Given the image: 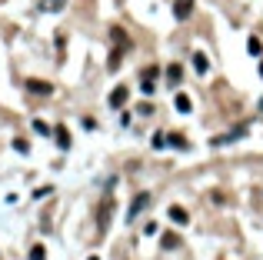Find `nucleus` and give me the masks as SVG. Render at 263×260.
I'll list each match as a JSON object with an SVG mask.
<instances>
[{
    "instance_id": "nucleus-1",
    "label": "nucleus",
    "mask_w": 263,
    "mask_h": 260,
    "mask_svg": "<svg viewBox=\"0 0 263 260\" xmlns=\"http://www.w3.org/2000/svg\"><path fill=\"white\" fill-rule=\"evenodd\" d=\"M110 33H114V53H110V70H117V67H120V57H123V50H127L130 44H127V33H123L120 27H114Z\"/></svg>"
},
{
    "instance_id": "nucleus-2",
    "label": "nucleus",
    "mask_w": 263,
    "mask_h": 260,
    "mask_svg": "<svg viewBox=\"0 0 263 260\" xmlns=\"http://www.w3.org/2000/svg\"><path fill=\"white\" fill-rule=\"evenodd\" d=\"M24 87H27L30 94H40V97H47V94H53V84H47V80H33V77L27 80Z\"/></svg>"
},
{
    "instance_id": "nucleus-3",
    "label": "nucleus",
    "mask_w": 263,
    "mask_h": 260,
    "mask_svg": "<svg viewBox=\"0 0 263 260\" xmlns=\"http://www.w3.org/2000/svg\"><path fill=\"white\" fill-rule=\"evenodd\" d=\"M193 13V0H174V17L177 20H186Z\"/></svg>"
},
{
    "instance_id": "nucleus-4",
    "label": "nucleus",
    "mask_w": 263,
    "mask_h": 260,
    "mask_svg": "<svg viewBox=\"0 0 263 260\" xmlns=\"http://www.w3.org/2000/svg\"><path fill=\"white\" fill-rule=\"evenodd\" d=\"M167 214H170V220H174V224H177V227H183V224H186V220H190V214H186V210H183V207H177V203H174V207H170V210H167Z\"/></svg>"
},
{
    "instance_id": "nucleus-5",
    "label": "nucleus",
    "mask_w": 263,
    "mask_h": 260,
    "mask_svg": "<svg viewBox=\"0 0 263 260\" xmlns=\"http://www.w3.org/2000/svg\"><path fill=\"white\" fill-rule=\"evenodd\" d=\"M127 97H130L127 87H117V90L110 94V107H123V104H127Z\"/></svg>"
},
{
    "instance_id": "nucleus-6",
    "label": "nucleus",
    "mask_w": 263,
    "mask_h": 260,
    "mask_svg": "<svg viewBox=\"0 0 263 260\" xmlns=\"http://www.w3.org/2000/svg\"><path fill=\"white\" fill-rule=\"evenodd\" d=\"M147 203H150V194H140V197H137V200H134V203H130V220H134V217H137V214H140V210H143V207H147Z\"/></svg>"
},
{
    "instance_id": "nucleus-7",
    "label": "nucleus",
    "mask_w": 263,
    "mask_h": 260,
    "mask_svg": "<svg viewBox=\"0 0 263 260\" xmlns=\"http://www.w3.org/2000/svg\"><path fill=\"white\" fill-rule=\"evenodd\" d=\"M174 104H177V110H180V114H190V110H193V100L186 97V94H177Z\"/></svg>"
},
{
    "instance_id": "nucleus-8",
    "label": "nucleus",
    "mask_w": 263,
    "mask_h": 260,
    "mask_svg": "<svg viewBox=\"0 0 263 260\" xmlns=\"http://www.w3.org/2000/svg\"><path fill=\"white\" fill-rule=\"evenodd\" d=\"M193 70H197V73H206V70H210V60H206L203 53H193Z\"/></svg>"
},
{
    "instance_id": "nucleus-9",
    "label": "nucleus",
    "mask_w": 263,
    "mask_h": 260,
    "mask_svg": "<svg viewBox=\"0 0 263 260\" xmlns=\"http://www.w3.org/2000/svg\"><path fill=\"white\" fill-rule=\"evenodd\" d=\"M180 77H183V67H180V64H170L167 67V80H170V84H180Z\"/></svg>"
},
{
    "instance_id": "nucleus-10",
    "label": "nucleus",
    "mask_w": 263,
    "mask_h": 260,
    "mask_svg": "<svg viewBox=\"0 0 263 260\" xmlns=\"http://www.w3.org/2000/svg\"><path fill=\"white\" fill-rule=\"evenodd\" d=\"M57 143H60V147H70V134H67V127H57Z\"/></svg>"
},
{
    "instance_id": "nucleus-11",
    "label": "nucleus",
    "mask_w": 263,
    "mask_h": 260,
    "mask_svg": "<svg viewBox=\"0 0 263 260\" xmlns=\"http://www.w3.org/2000/svg\"><path fill=\"white\" fill-rule=\"evenodd\" d=\"M160 244H163V247H167V250H174L180 240H177V234H163V237H160Z\"/></svg>"
},
{
    "instance_id": "nucleus-12",
    "label": "nucleus",
    "mask_w": 263,
    "mask_h": 260,
    "mask_svg": "<svg viewBox=\"0 0 263 260\" xmlns=\"http://www.w3.org/2000/svg\"><path fill=\"white\" fill-rule=\"evenodd\" d=\"M67 0H44V10H60Z\"/></svg>"
},
{
    "instance_id": "nucleus-13",
    "label": "nucleus",
    "mask_w": 263,
    "mask_h": 260,
    "mask_svg": "<svg viewBox=\"0 0 263 260\" xmlns=\"http://www.w3.org/2000/svg\"><path fill=\"white\" fill-rule=\"evenodd\" d=\"M30 260H47V254H44V247H40V244L30 250Z\"/></svg>"
},
{
    "instance_id": "nucleus-14",
    "label": "nucleus",
    "mask_w": 263,
    "mask_h": 260,
    "mask_svg": "<svg viewBox=\"0 0 263 260\" xmlns=\"http://www.w3.org/2000/svg\"><path fill=\"white\" fill-rule=\"evenodd\" d=\"M154 147L163 150V147H167V137H163V134H154Z\"/></svg>"
},
{
    "instance_id": "nucleus-15",
    "label": "nucleus",
    "mask_w": 263,
    "mask_h": 260,
    "mask_svg": "<svg viewBox=\"0 0 263 260\" xmlns=\"http://www.w3.org/2000/svg\"><path fill=\"white\" fill-rule=\"evenodd\" d=\"M33 130H37V134H50V127H47L44 120H33Z\"/></svg>"
},
{
    "instance_id": "nucleus-16",
    "label": "nucleus",
    "mask_w": 263,
    "mask_h": 260,
    "mask_svg": "<svg viewBox=\"0 0 263 260\" xmlns=\"http://www.w3.org/2000/svg\"><path fill=\"white\" fill-rule=\"evenodd\" d=\"M167 140L174 143V147H186V140H183V137H180V134H174V137H167Z\"/></svg>"
},
{
    "instance_id": "nucleus-17",
    "label": "nucleus",
    "mask_w": 263,
    "mask_h": 260,
    "mask_svg": "<svg viewBox=\"0 0 263 260\" xmlns=\"http://www.w3.org/2000/svg\"><path fill=\"white\" fill-rule=\"evenodd\" d=\"M247 47H250V53H260V50H263V47H260V40H257V37H250V44H247Z\"/></svg>"
},
{
    "instance_id": "nucleus-18",
    "label": "nucleus",
    "mask_w": 263,
    "mask_h": 260,
    "mask_svg": "<svg viewBox=\"0 0 263 260\" xmlns=\"http://www.w3.org/2000/svg\"><path fill=\"white\" fill-rule=\"evenodd\" d=\"M87 260H97V257H87Z\"/></svg>"
},
{
    "instance_id": "nucleus-19",
    "label": "nucleus",
    "mask_w": 263,
    "mask_h": 260,
    "mask_svg": "<svg viewBox=\"0 0 263 260\" xmlns=\"http://www.w3.org/2000/svg\"><path fill=\"white\" fill-rule=\"evenodd\" d=\"M260 73H263V64H260Z\"/></svg>"
}]
</instances>
